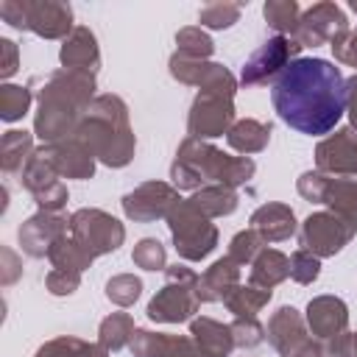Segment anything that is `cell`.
Returning a JSON list of instances; mask_svg holds the SVG:
<instances>
[{
	"mask_svg": "<svg viewBox=\"0 0 357 357\" xmlns=\"http://www.w3.org/2000/svg\"><path fill=\"white\" fill-rule=\"evenodd\" d=\"M271 100L293 131L324 137L346 112V78L326 59H296L273 81Z\"/></svg>",
	"mask_w": 357,
	"mask_h": 357,
	"instance_id": "1",
	"label": "cell"
},
{
	"mask_svg": "<svg viewBox=\"0 0 357 357\" xmlns=\"http://www.w3.org/2000/svg\"><path fill=\"white\" fill-rule=\"evenodd\" d=\"M95 75L81 70H56L47 75L42 92H39V112H36V137L50 142L67 139V134H75L81 114L95 100Z\"/></svg>",
	"mask_w": 357,
	"mask_h": 357,
	"instance_id": "2",
	"label": "cell"
},
{
	"mask_svg": "<svg viewBox=\"0 0 357 357\" xmlns=\"http://www.w3.org/2000/svg\"><path fill=\"white\" fill-rule=\"evenodd\" d=\"M73 137H78L109 167H123L134 156L128 109L117 95H98L81 114Z\"/></svg>",
	"mask_w": 357,
	"mask_h": 357,
	"instance_id": "3",
	"label": "cell"
},
{
	"mask_svg": "<svg viewBox=\"0 0 357 357\" xmlns=\"http://www.w3.org/2000/svg\"><path fill=\"white\" fill-rule=\"evenodd\" d=\"M254 176V162L248 156H229L201 139L187 137L170 165V178L178 190H198L209 184L240 187Z\"/></svg>",
	"mask_w": 357,
	"mask_h": 357,
	"instance_id": "4",
	"label": "cell"
},
{
	"mask_svg": "<svg viewBox=\"0 0 357 357\" xmlns=\"http://www.w3.org/2000/svg\"><path fill=\"white\" fill-rule=\"evenodd\" d=\"M0 17L20 28L31 31L45 39H67L73 33V8L70 3H56V0H3L0 3Z\"/></svg>",
	"mask_w": 357,
	"mask_h": 357,
	"instance_id": "5",
	"label": "cell"
},
{
	"mask_svg": "<svg viewBox=\"0 0 357 357\" xmlns=\"http://www.w3.org/2000/svg\"><path fill=\"white\" fill-rule=\"evenodd\" d=\"M198 304V273L187 265H173L165 271V287L148 304V318L159 324H181L192 318Z\"/></svg>",
	"mask_w": 357,
	"mask_h": 357,
	"instance_id": "6",
	"label": "cell"
},
{
	"mask_svg": "<svg viewBox=\"0 0 357 357\" xmlns=\"http://www.w3.org/2000/svg\"><path fill=\"white\" fill-rule=\"evenodd\" d=\"M167 226L176 243V251L190 259L198 262L206 254H212V248L218 245V229L209 223V218L204 212H198L190 201H178L170 215H167Z\"/></svg>",
	"mask_w": 357,
	"mask_h": 357,
	"instance_id": "7",
	"label": "cell"
},
{
	"mask_svg": "<svg viewBox=\"0 0 357 357\" xmlns=\"http://www.w3.org/2000/svg\"><path fill=\"white\" fill-rule=\"evenodd\" d=\"M70 237L89 257H100L123 245L126 229L117 218L106 215L103 209H78L70 215Z\"/></svg>",
	"mask_w": 357,
	"mask_h": 357,
	"instance_id": "8",
	"label": "cell"
},
{
	"mask_svg": "<svg viewBox=\"0 0 357 357\" xmlns=\"http://www.w3.org/2000/svg\"><path fill=\"white\" fill-rule=\"evenodd\" d=\"M231 120H234V92L201 89L198 98L192 100L187 131L192 139L220 137V134H229V128L234 126Z\"/></svg>",
	"mask_w": 357,
	"mask_h": 357,
	"instance_id": "9",
	"label": "cell"
},
{
	"mask_svg": "<svg viewBox=\"0 0 357 357\" xmlns=\"http://www.w3.org/2000/svg\"><path fill=\"white\" fill-rule=\"evenodd\" d=\"M298 192L307 201H318L332 206L335 215L346 218L349 223L357 226V178H343V176H326V173H304L298 178Z\"/></svg>",
	"mask_w": 357,
	"mask_h": 357,
	"instance_id": "10",
	"label": "cell"
},
{
	"mask_svg": "<svg viewBox=\"0 0 357 357\" xmlns=\"http://www.w3.org/2000/svg\"><path fill=\"white\" fill-rule=\"evenodd\" d=\"M301 50V45L293 39V36H271L268 42H262L243 64V73H240V81L243 86H259V84H268L273 78L282 75V70L296 61V53Z\"/></svg>",
	"mask_w": 357,
	"mask_h": 357,
	"instance_id": "11",
	"label": "cell"
},
{
	"mask_svg": "<svg viewBox=\"0 0 357 357\" xmlns=\"http://www.w3.org/2000/svg\"><path fill=\"white\" fill-rule=\"evenodd\" d=\"M357 234V226L335 212H315L301 223V248L321 257L337 254L351 237Z\"/></svg>",
	"mask_w": 357,
	"mask_h": 357,
	"instance_id": "12",
	"label": "cell"
},
{
	"mask_svg": "<svg viewBox=\"0 0 357 357\" xmlns=\"http://www.w3.org/2000/svg\"><path fill=\"white\" fill-rule=\"evenodd\" d=\"M22 187L47 212H61V206L67 204V187L59 181V173L53 170V165L47 162L42 148L33 151L28 165L22 167Z\"/></svg>",
	"mask_w": 357,
	"mask_h": 357,
	"instance_id": "13",
	"label": "cell"
},
{
	"mask_svg": "<svg viewBox=\"0 0 357 357\" xmlns=\"http://www.w3.org/2000/svg\"><path fill=\"white\" fill-rule=\"evenodd\" d=\"M346 28H349V20L337 3H315L312 8L301 11V20H298L293 39L301 47H315L324 42H332Z\"/></svg>",
	"mask_w": 357,
	"mask_h": 357,
	"instance_id": "14",
	"label": "cell"
},
{
	"mask_svg": "<svg viewBox=\"0 0 357 357\" xmlns=\"http://www.w3.org/2000/svg\"><path fill=\"white\" fill-rule=\"evenodd\" d=\"M178 192L165 184V181H145L139 184L134 192H128L123 198V212L126 218L131 220H139V223H151L156 218H167L170 209L178 204Z\"/></svg>",
	"mask_w": 357,
	"mask_h": 357,
	"instance_id": "15",
	"label": "cell"
},
{
	"mask_svg": "<svg viewBox=\"0 0 357 357\" xmlns=\"http://www.w3.org/2000/svg\"><path fill=\"white\" fill-rule=\"evenodd\" d=\"M67 229H70V220L61 212L42 209V212H36L33 218H28L20 226L17 237H20V245H22L25 254H31V257H47L50 248H53V243L59 237H64Z\"/></svg>",
	"mask_w": 357,
	"mask_h": 357,
	"instance_id": "16",
	"label": "cell"
},
{
	"mask_svg": "<svg viewBox=\"0 0 357 357\" xmlns=\"http://www.w3.org/2000/svg\"><path fill=\"white\" fill-rule=\"evenodd\" d=\"M315 162L318 170L326 176H343V178L357 176V134L351 128H343L326 137L315 148Z\"/></svg>",
	"mask_w": 357,
	"mask_h": 357,
	"instance_id": "17",
	"label": "cell"
},
{
	"mask_svg": "<svg viewBox=\"0 0 357 357\" xmlns=\"http://www.w3.org/2000/svg\"><path fill=\"white\" fill-rule=\"evenodd\" d=\"M170 75L181 84H190V86H198V89H223V92L237 89L234 75L223 64L195 61V59H184L178 53L170 59Z\"/></svg>",
	"mask_w": 357,
	"mask_h": 357,
	"instance_id": "18",
	"label": "cell"
},
{
	"mask_svg": "<svg viewBox=\"0 0 357 357\" xmlns=\"http://www.w3.org/2000/svg\"><path fill=\"white\" fill-rule=\"evenodd\" d=\"M42 153L47 156V162L53 165V170L59 176H67V178H92V173H95V153L78 137H67L61 142L42 145Z\"/></svg>",
	"mask_w": 357,
	"mask_h": 357,
	"instance_id": "19",
	"label": "cell"
},
{
	"mask_svg": "<svg viewBox=\"0 0 357 357\" xmlns=\"http://www.w3.org/2000/svg\"><path fill=\"white\" fill-rule=\"evenodd\" d=\"M268 340L279 357H296L307 343V324L293 307H279L268 321Z\"/></svg>",
	"mask_w": 357,
	"mask_h": 357,
	"instance_id": "20",
	"label": "cell"
},
{
	"mask_svg": "<svg viewBox=\"0 0 357 357\" xmlns=\"http://www.w3.org/2000/svg\"><path fill=\"white\" fill-rule=\"evenodd\" d=\"M134 357H206L198 343L187 335H165V332H148L137 329L131 340Z\"/></svg>",
	"mask_w": 357,
	"mask_h": 357,
	"instance_id": "21",
	"label": "cell"
},
{
	"mask_svg": "<svg viewBox=\"0 0 357 357\" xmlns=\"http://www.w3.org/2000/svg\"><path fill=\"white\" fill-rule=\"evenodd\" d=\"M349 324V310L340 298L335 296H318L307 304V326L312 329L315 337L332 340L335 335L346 332Z\"/></svg>",
	"mask_w": 357,
	"mask_h": 357,
	"instance_id": "22",
	"label": "cell"
},
{
	"mask_svg": "<svg viewBox=\"0 0 357 357\" xmlns=\"http://www.w3.org/2000/svg\"><path fill=\"white\" fill-rule=\"evenodd\" d=\"M59 59L64 64V70H81V73H92L100 64V50H98V39L86 25H75L73 33L64 39Z\"/></svg>",
	"mask_w": 357,
	"mask_h": 357,
	"instance_id": "23",
	"label": "cell"
},
{
	"mask_svg": "<svg viewBox=\"0 0 357 357\" xmlns=\"http://www.w3.org/2000/svg\"><path fill=\"white\" fill-rule=\"evenodd\" d=\"M251 229L265 243H282L296 234V215L287 204H262L251 215Z\"/></svg>",
	"mask_w": 357,
	"mask_h": 357,
	"instance_id": "24",
	"label": "cell"
},
{
	"mask_svg": "<svg viewBox=\"0 0 357 357\" xmlns=\"http://www.w3.org/2000/svg\"><path fill=\"white\" fill-rule=\"evenodd\" d=\"M240 284V265L226 254L223 259L212 262L198 276V298L201 301H226V296Z\"/></svg>",
	"mask_w": 357,
	"mask_h": 357,
	"instance_id": "25",
	"label": "cell"
},
{
	"mask_svg": "<svg viewBox=\"0 0 357 357\" xmlns=\"http://www.w3.org/2000/svg\"><path fill=\"white\" fill-rule=\"evenodd\" d=\"M190 337L198 343V349L206 357H229L234 349V335L229 324H220L215 318H192Z\"/></svg>",
	"mask_w": 357,
	"mask_h": 357,
	"instance_id": "26",
	"label": "cell"
},
{
	"mask_svg": "<svg viewBox=\"0 0 357 357\" xmlns=\"http://www.w3.org/2000/svg\"><path fill=\"white\" fill-rule=\"evenodd\" d=\"M287 276H290V259L282 251H276V248H262L257 254V259L251 262L248 284L262 287V290H273Z\"/></svg>",
	"mask_w": 357,
	"mask_h": 357,
	"instance_id": "27",
	"label": "cell"
},
{
	"mask_svg": "<svg viewBox=\"0 0 357 357\" xmlns=\"http://www.w3.org/2000/svg\"><path fill=\"white\" fill-rule=\"evenodd\" d=\"M268 139H271V123H259V120H251V117L248 120H237L226 134V142L234 151H240L243 156L259 153L268 145Z\"/></svg>",
	"mask_w": 357,
	"mask_h": 357,
	"instance_id": "28",
	"label": "cell"
},
{
	"mask_svg": "<svg viewBox=\"0 0 357 357\" xmlns=\"http://www.w3.org/2000/svg\"><path fill=\"white\" fill-rule=\"evenodd\" d=\"M198 212H204L206 218H220V215H231L237 209V192L231 187H223V184H209V187H201L192 198H187Z\"/></svg>",
	"mask_w": 357,
	"mask_h": 357,
	"instance_id": "29",
	"label": "cell"
},
{
	"mask_svg": "<svg viewBox=\"0 0 357 357\" xmlns=\"http://www.w3.org/2000/svg\"><path fill=\"white\" fill-rule=\"evenodd\" d=\"M134 318L128 312H112L109 318L100 321V329H98V343L106 349V351H120L123 346H131L134 340Z\"/></svg>",
	"mask_w": 357,
	"mask_h": 357,
	"instance_id": "30",
	"label": "cell"
},
{
	"mask_svg": "<svg viewBox=\"0 0 357 357\" xmlns=\"http://www.w3.org/2000/svg\"><path fill=\"white\" fill-rule=\"evenodd\" d=\"M268 301H271V290H262V287H254V284H248V287L237 284V287L226 296L223 304H226V310L234 312L237 318H254Z\"/></svg>",
	"mask_w": 357,
	"mask_h": 357,
	"instance_id": "31",
	"label": "cell"
},
{
	"mask_svg": "<svg viewBox=\"0 0 357 357\" xmlns=\"http://www.w3.org/2000/svg\"><path fill=\"white\" fill-rule=\"evenodd\" d=\"M31 134L28 131H8L0 145V165L6 173H17L31 159Z\"/></svg>",
	"mask_w": 357,
	"mask_h": 357,
	"instance_id": "32",
	"label": "cell"
},
{
	"mask_svg": "<svg viewBox=\"0 0 357 357\" xmlns=\"http://www.w3.org/2000/svg\"><path fill=\"white\" fill-rule=\"evenodd\" d=\"M262 14L279 36H293L298 28V20H301V8L296 0H268Z\"/></svg>",
	"mask_w": 357,
	"mask_h": 357,
	"instance_id": "33",
	"label": "cell"
},
{
	"mask_svg": "<svg viewBox=\"0 0 357 357\" xmlns=\"http://www.w3.org/2000/svg\"><path fill=\"white\" fill-rule=\"evenodd\" d=\"M47 259L53 262V268H61V271H84V268H89L92 265V259L95 257H89L73 237H59L56 243H53V248H50V254H47Z\"/></svg>",
	"mask_w": 357,
	"mask_h": 357,
	"instance_id": "34",
	"label": "cell"
},
{
	"mask_svg": "<svg viewBox=\"0 0 357 357\" xmlns=\"http://www.w3.org/2000/svg\"><path fill=\"white\" fill-rule=\"evenodd\" d=\"M33 357H109L100 343H86L78 337H56L45 343Z\"/></svg>",
	"mask_w": 357,
	"mask_h": 357,
	"instance_id": "35",
	"label": "cell"
},
{
	"mask_svg": "<svg viewBox=\"0 0 357 357\" xmlns=\"http://www.w3.org/2000/svg\"><path fill=\"white\" fill-rule=\"evenodd\" d=\"M176 45H178V50H176L178 56H184V59H195V61H206V59L212 56V50H215L209 33H204L201 25L181 28V31L176 33Z\"/></svg>",
	"mask_w": 357,
	"mask_h": 357,
	"instance_id": "36",
	"label": "cell"
},
{
	"mask_svg": "<svg viewBox=\"0 0 357 357\" xmlns=\"http://www.w3.org/2000/svg\"><path fill=\"white\" fill-rule=\"evenodd\" d=\"M240 11L243 6L240 3H226V0H218V3H206L201 11H198V22L201 28H231L237 20H240Z\"/></svg>",
	"mask_w": 357,
	"mask_h": 357,
	"instance_id": "37",
	"label": "cell"
},
{
	"mask_svg": "<svg viewBox=\"0 0 357 357\" xmlns=\"http://www.w3.org/2000/svg\"><path fill=\"white\" fill-rule=\"evenodd\" d=\"M31 106V92L28 86H14V84H6L0 86V117L6 123H14L20 120Z\"/></svg>",
	"mask_w": 357,
	"mask_h": 357,
	"instance_id": "38",
	"label": "cell"
},
{
	"mask_svg": "<svg viewBox=\"0 0 357 357\" xmlns=\"http://www.w3.org/2000/svg\"><path fill=\"white\" fill-rule=\"evenodd\" d=\"M139 290H142V282L134 273H120V276H112L106 282V296L117 307H131L139 298Z\"/></svg>",
	"mask_w": 357,
	"mask_h": 357,
	"instance_id": "39",
	"label": "cell"
},
{
	"mask_svg": "<svg viewBox=\"0 0 357 357\" xmlns=\"http://www.w3.org/2000/svg\"><path fill=\"white\" fill-rule=\"evenodd\" d=\"M262 237L248 226L245 231H237L234 237H231V243H229V257L237 262V265H245V262H254L257 259V254L262 251Z\"/></svg>",
	"mask_w": 357,
	"mask_h": 357,
	"instance_id": "40",
	"label": "cell"
},
{
	"mask_svg": "<svg viewBox=\"0 0 357 357\" xmlns=\"http://www.w3.org/2000/svg\"><path fill=\"white\" fill-rule=\"evenodd\" d=\"M134 265L145 268V271H162L165 268V245L153 237H142L137 245H134V254H131Z\"/></svg>",
	"mask_w": 357,
	"mask_h": 357,
	"instance_id": "41",
	"label": "cell"
},
{
	"mask_svg": "<svg viewBox=\"0 0 357 357\" xmlns=\"http://www.w3.org/2000/svg\"><path fill=\"white\" fill-rule=\"evenodd\" d=\"M321 273V259L304 248H298L290 257V279H296L298 284H312Z\"/></svg>",
	"mask_w": 357,
	"mask_h": 357,
	"instance_id": "42",
	"label": "cell"
},
{
	"mask_svg": "<svg viewBox=\"0 0 357 357\" xmlns=\"http://www.w3.org/2000/svg\"><path fill=\"white\" fill-rule=\"evenodd\" d=\"M229 326H231V335H234V346H240V349H254L265 340V329L257 318H237Z\"/></svg>",
	"mask_w": 357,
	"mask_h": 357,
	"instance_id": "43",
	"label": "cell"
},
{
	"mask_svg": "<svg viewBox=\"0 0 357 357\" xmlns=\"http://www.w3.org/2000/svg\"><path fill=\"white\" fill-rule=\"evenodd\" d=\"M329 45H332V53H335L337 61L351 64V67L357 70V31H354V28H346V31L337 33Z\"/></svg>",
	"mask_w": 357,
	"mask_h": 357,
	"instance_id": "44",
	"label": "cell"
},
{
	"mask_svg": "<svg viewBox=\"0 0 357 357\" xmlns=\"http://www.w3.org/2000/svg\"><path fill=\"white\" fill-rule=\"evenodd\" d=\"M45 284H47V290H50L53 296H70V293H75V287L81 284V273H78V271L53 268V271L47 273Z\"/></svg>",
	"mask_w": 357,
	"mask_h": 357,
	"instance_id": "45",
	"label": "cell"
},
{
	"mask_svg": "<svg viewBox=\"0 0 357 357\" xmlns=\"http://www.w3.org/2000/svg\"><path fill=\"white\" fill-rule=\"evenodd\" d=\"M329 357H357V332H340L329 340Z\"/></svg>",
	"mask_w": 357,
	"mask_h": 357,
	"instance_id": "46",
	"label": "cell"
},
{
	"mask_svg": "<svg viewBox=\"0 0 357 357\" xmlns=\"http://www.w3.org/2000/svg\"><path fill=\"white\" fill-rule=\"evenodd\" d=\"M0 53H3L0 73H3V78H8L17 73V45L11 39H0Z\"/></svg>",
	"mask_w": 357,
	"mask_h": 357,
	"instance_id": "47",
	"label": "cell"
},
{
	"mask_svg": "<svg viewBox=\"0 0 357 357\" xmlns=\"http://www.w3.org/2000/svg\"><path fill=\"white\" fill-rule=\"evenodd\" d=\"M346 109H349L351 131L357 134V75H351V78L346 81Z\"/></svg>",
	"mask_w": 357,
	"mask_h": 357,
	"instance_id": "48",
	"label": "cell"
},
{
	"mask_svg": "<svg viewBox=\"0 0 357 357\" xmlns=\"http://www.w3.org/2000/svg\"><path fill=\"white\" fill-rule=\"evenodd\" d=\"M296 357H324V351H321V346H318V343H312V340H310V343H307Z\"/></svg>",
	"mask_w": 357,
	"mask_h": 357,
	"instance_id": "49",
	"label": "cell"
},
{
	"mask_svg": "<svg viewBox=\"0 0 357 357\" xmlns=\"http://www.w3.org/2000/svg\"><path fill=\"white\" fill-rule=\"evenodd\" d=\"M349 8H351V11L357 14V0H351V3H349Z\"/></svg>",
	"mask_w": 357,
	"mask_h": 357,
	"instance_id": "50",
	"label": "cell"
}]
</instances>
